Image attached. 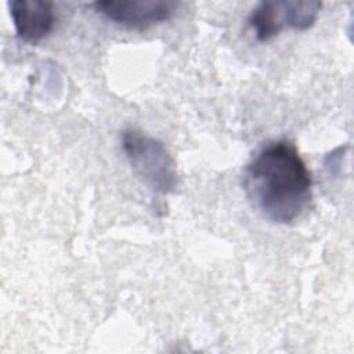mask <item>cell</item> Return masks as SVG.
Returning <instances> with one entry per match:
<instances>
[{"mask_svg":"<svg viewBox=\"0 0 354 354\" xmlns=\"http://www.w3.org/2000/svg\"><path fill=\"white\" fill-rule=\"evenodd\" d=\"M243 188L253 207L268 221L290 224L310 207L313 177L288 140L266 144L248 163Z\"/></svg>","mask_w":354,"mask_h":354,"instance_id":"6da1fadb","label":"cell"},{"mask_svg":"<svg viewBox=\"0 0 354 354\" xmlns=\"http://www.w3.org/2000/svg\"><path fill=\"white\" fill-rule=\"evenodd\" d=\"M120 142L133 170L152 191L165 195L176 189L177 166L163 142L137 129L123 130Z\"/></svg>","mask_w":354,"mask_h":354,"instance_id":"7a4b0ae2","label":"cell"},{"mask_svg":"<svg viewBox=\"0 0 354 354\" xmlns=\"http://www.w3.org/2000/svg\"><path fill=\"white\" fill-rule=\"evenodd\" d=\"M91 7L106 19L129 28L148 29L169 21L178 8V3L170 0H104Z\"/></svg>","mask_w":354,"mask_h":354,"instance_id":"3957f363","label":"cell"},{"mask_svg":"<svg viewBox=\"0 0 354 354\" xmlns=\"http://www.w3.org/2000/svg\"><path fill=\"white\" fill-rule=\"evenodd\" d=\"M10 14L17 36L30 44H36L54 28V4L47 0H12Z\"/></svg>","mask_w":354,"mask_h":354,"instance_id":"277c9868","label":"cell"},{"mask_svg":"<svg viewBox=\"0 0 354 354\" xmlns=\"http://www.w3.org/2000/svg\"><path fill=\"white\" fill-rule=\"evenodd\" d=\"M248 22L257 41H268L270 39L277 36L283 29V26H286L285 1L259 3L253 8Z\"/></svg>","mask_w":354,"mask_h":354,"instance_id":"5b68a950","label":"cell"},{"mask_svg":"<svg viewBox=\"0 0 354 354\" xmlns=\"http://www.w3.org/2000/svg\"><path fill=\"white\" fill-rule=\"evenodd\" d=\"M285 7L286 26L296 30H306L315 24L322 3L313 0H285Z\"/></svg>","mask_w":354,"mask_h":354,"instance_id":"8992f818","label":"cell"}]
</instances>
